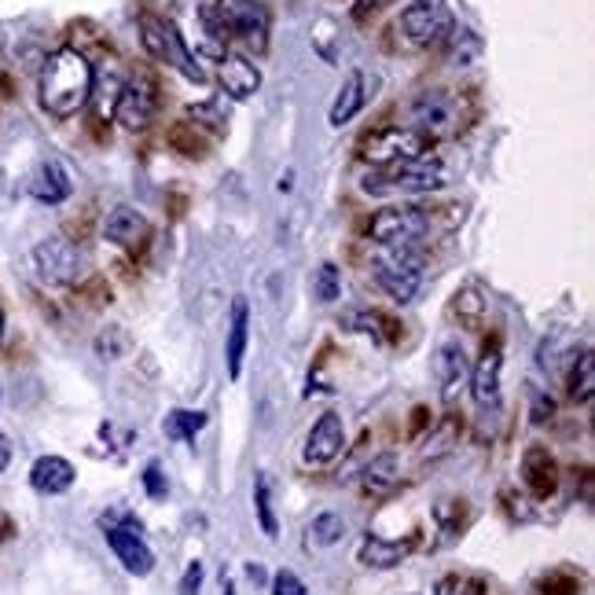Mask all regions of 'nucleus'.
<instances>
[{
  "label": "nucleus",
  "mask_w": 595,
  "mask_h": 595,
  "mask_svg": "<svg viewBox=\"0 0 595 595\" xmlns=\"http://www.w3.org/2000/svg\"><path fill=\"white\" fill-rule=\"evenodd\" d=\"M34 269L45 284L70 287L78 279V272H82V250L63 236H48L34 247Z\"/></svg>",
  "instance_id": "9b49d317"
},
{
  "label": "nucleus",
  "mask_w": 595,
  "mask_h": 595,
  "mask_svg": "<svg viewBox=\"0 0 595 595\" xmlns=\"http://www.w3.org/2000/svg\"><path fill=\"white\" fill-rule=\"evenodd\" d=\"M206 423H210L206 412L174 408V412L166 416L163 430H166V438H174V441H195V433H199V430H206Z\"/></svg>",
  "instance_id": "a878e982"
},
{
  "label": "nucleus",
  "mask_w": 595,
  "mask_h": 595,
  "mask_svg": "<svg viewBox=\"0 0 595 595\" xmlns=\"http://www.w3.org/2000/svg\"><path fill=\"white\" fill-rule=\"evenodd\" d=\"M306 592H309L306 581L290 570H279L276 578H272V595H306Z\"/></svg>",
  "instance_id": "c9c22d12"
},
{
  "label": "nucleus",
  "mask_w": 595,
  "mask_h": 595,
  "mask_svg": "<svg viewBox=\"0 0 595 595\" xmlns=\"http://www.w3.org/2000/svg\"><path fill=\"white\" fill-rule=\"evenodd\" d=\"M254 511H258L261 533H265L269 540H276V537H279V522H276V511H272L269 474H258V478H254Z\"/></svg>",
  "instance_id": "cd10ccee"
},
{
  "label": "nucleus",
  "mask_w": 595,
  "mask_h": 595,
  "mask_svg": "<svg viewBox=\"0 0 595 595\" xmlns=\"http://www.w3.org/2000/svg\"><path fill=\"white\" fill-rule=\"evenodd\" d=\"M365 74L360 70H353V74L346 78V85L338 88V96H335V104H331V115H328V122L342 129V126H349L353 118L360 115V107H365Z\"/></svg>",
  "instance_id": "5701e85b"
},
{
  "label": "nucleus",
  "mask_w": 595,
  "mask_h": 595,
  "mask_svg": "<svg viewBox=\"0 0 595 595\" xmlns=\"http://www.w3.org/2000/svg\"><path fill=\"white\" fill-rule=\"evenodd\" d=\"M522 481L533 492V500H548L555 486H559V467H555V456L544 445L526 449V456H522Z\"/></svg>",
  "instance_id": "f3484780"
},
{
  "label": "nucleus",
  "mask_w": 595,
  "mask_h": 595,
  "mask_svg": "<svg viewBox=\"0 0 595 595\" xmlns=\"http://www.w3.org/2000/svg\"><path fill=\"white\" fill-rule=\"evenodd\" d=\"M217 82L231 99H250L261 88V70L239 52H221L217 56Z\"/></svg>",
  "instance_id": "4468645a"
},
{
  "label": "nucleus",
  "mask_w": 595,
  "mask_h": 595,
  "mask_svg": "<svg viewBox=\"0 0 595 595\" xmlns=\"http://www.w3.org/2000/svg\"><path fill=\"white\" fill-rule=\"evenodd\" d=\"M144 489H147L151 500H166L169 497V481H166L163 463H158V460H151L144 467Z\"/></svg>",
  "instance_id": "72a5a7b5"
},
{
  "label": "nucleus",
  "mask_w": 595,
  "mask_h": 595,
  "mask_svg": "<svg viewBox=\"0 0 595 595\" xmlns=\"http://www.w3.org/2000/svg\"><path fill=\"white\" fill-rule=\"evenodd\" d=\"M393 467H397V463H393V456H379V460L365 471V474H368V486H371V489H386V486H393V481H397V474H393Z\"/></svg>",
  "instance_id": "f704fd0d"
},
{
  "label": "nucleus",
  "mask_w": 595,
  "mask_h": 595,
  "mask_svg": "<svg viewBox=\"0 0 595 595\" xmlns=\"http://www.w3.org/2000/svg\"><path fill=\"white\" fill-rule=\"evenodd\" d=\"M0 63H4V45H0Z\"/></svg>",
  "instance_id": "de8ad7c7"
},
{
  "label": "nucleus",
  "mask_w": 595,
  "mask_h": 595,
  "mask_svg": "<svg viewBox=\"0 0 595 595\" xmlns=\"http://www.w3.org/2000/svg\"><path fill=\"white\" fill-rule=\"evenodd\" d=\"M312 290H317V298L324 301V306H331V301L342 298V276H338V265H331V261H324V265L317 269V279H312Z\"/></svg>",
  "instance_id": "2f4dec72"
},
{
  "label": "nucleus",
  "mask_w": 595,
  "mask_h": 595,
  "mask_svg": "<svg viewBox=\"0 0 595 595\" xmlns=\"http://www.w3.org/2000/svg\"><path fill=\"white\" fill-rule=\"evenodd\" d=\"M8 463H12V441H8V433H0V474L8 471Z\"/></svg>",
  "instance_id": "79ce46f5"
},
{
  "label": "nucleus",
  "mask_w": 595,
  "mask_h": 595,
  "mask_svg": "<svg viewBox=\"0 0 595 595\" xmlns=\"http://www.w3.org/2000/svg\"><path fill=\"white\" fill-rule=\"evenodd\" d=\"M247 342H250V306L243 298L231 301V324H228V376L239 379L243 376V357H247Z\"/></svg>",
  "instance_id": "4be33fe9"
},
{
  "label": "nucleus",
  "mask_w": 595,
  "mask_h": 595,
  "mask_svg": "<svg viewBox=\"0 0 595 595\" xmlns=\"http://www.w3.org/2000/svg\"><path fill=\"white\" fill-rule=\"evenodd\" d=\"M346 540V519L335 511H324L312 519V526L306 529V548H335Z\"/></svg>",
  "instance_id": "b1692460"
},
{
  "label": "nucleus",
  "mask_w": 595,
  "mask_h": 595,
  "mask_svg": "<svg viewBox=\"0 0 595 595\" xmlns=\"http://www.w3.org/2000/svg\"><path fill=\"white\" fill-rule=\"evenodd\" d=\"M140 41H144V48H147V56H151V59L177 67L180 74L188 78V82H195V85H203V82H206L203 67H199V63H195V56L188 52L185 37H180L169 23H163V19H155V15H144V19H140Z\"/></svg>",
  "instance_id": "39448f33"
},
{
  "label": "nucleus",
  "mask_w": 595,
  "mask_h": 595,
  "mask_svg": "<svg viewBox=\"0 0 595 595\" xmlns=\"http://www.w3.org/2000/svg\"><path fill=\"white\" fill-rule=\"evenodd\" d=\"M147 217L136 206H115L104 221V239L115 247H136L140 239H147Z\"/></svg>",
  "instance_id": "aec40b11"
},
{
  "label": "nucleus",
  "mask_w": 595,
  "mask_h": 595,
  "mask_svg": "<svg viewBox=\"0 0 595 595\" xmlns=\"http://www.w3.org/2000/svg\"><path fill=\"white\" fill-rule=\"evenodd\" d=\"M12 537V519H8V511H0V544Z\"/></svg>",
  "instance_id": "37998d69"
},
{
  "label": "nucleus",
  "mask_w": 595,
  "mask_h": 595,
  "mask_svg": "<svg viewBox=\"0 0 595 595\" xmlns=\"http://www.w3.org/2000/svg\"><path fill=\"white\" fill-rule=\"evenodd\" d=\"M445 41H449V56H452V63H456V67H471L481 52V41L471 34V29H452Z\"/></svg>",
  "instance_id": "7c9ffc66"
},
{
  "label": "nucleus",
  "mask_w": 595,
  "mask_h": 595,
  "mask_svg": "<svg viewBox=\"0 0 595 595\" xmlns=\"http://www.w3.org/2000/svg\"><path fill=\"white\" fill-rule=\"evenodd\" d=\"M169 147L180 151L185 158H203L206 155V140L199 136V129L195 122H177L174 129H169Z\"/></svg>",
  "instance_id": "c756f323"
},
{
  "label": "nucleus",
  "mask_w": 595,
  "mask_h": 595,
  "mask_svg": "<svg viewBox=\"0 0 595 595\" xmlns=\"http://www.w3.org/2000/svg\"><path fill=\"white\" fill-rule=\"evenodd\" d=\"M463 592V581L456 578V573H449V578H441L438 584H433L430 595H460Z\"/></svg>",
  "instance_id": "ea45409f"
},
{
  "label": "nucleus",
  "mask_w": 595,
  "mask_h": 595,
  "mask_svg": "<svg viewBox=\"0 0 595 595\" xmlns=\"http://www.w3.org/2000/svg\"><path fill=\"white\" fill-rule=\"evenodd\" d=\"M70 191H74V180H70V169L59 163V158H45V163L29 174V195H34L37 203L59 206L70 199Z\"/></svg>",
  "instance_id": "2eb2a0df"
},
{
  "label": "nucleus",
  "mask_w": 595,
  "mask_h": 595,
  "mask_svg": "<svg viewBox=\"0 0 595 595\" xmlns=\"http://www.w3.org/2000/svg\"><path fill=\"white\" fill-rule=\"evenodd\" d=\"M433 376H438V382H441V397H445V401L456 397V390L471 376L467 349H463L460 342H452V338L441 342L438 353H433Z\"/></svg>",
  "instance_id": "dca6fc26"
},
{
  "label": "nucleus",
  "mask_w": 595,
  "mask_h": 595,
  "mask_svg": "<svg viewBox=\"0 0 595 595\" xmlns=\"http://www.w3.org/2000/svg\"><path fill=\"white\" fill-rule=\"evenodd\" d=\"M449 185V166L441 158H405V163L382 166V174L365 180L368 195H423Z\"/></svg>",
  "instance_id": "f03ea898"
},
{
  "label": "nucleus",
  "mask_w": 595,
  "mask_h": 595,
  "mask_svg": "<svg viewBox=\"0 0 595 595\" xmlns=\"http://www.w3.org/2000/svg\"><path fill=\"white\" fill-rule=\"evenodd\" d=\"M551 416H555V401L548 397V393L533 390V412H529V419L533 423H544V419H551Z\"/></svg>",
  "instance_id": "4c0bfd02"
},
{
  "label": "nucleus",
  "mask_w": 595,
  "mask_h": 595,
  "mask_svg": "<svg viewBox=\"0 0 595 595\" xmlns=\"http://www.w3.org/2000/svg\"><path fill=\"white\" fill-rule=\"evenodd\" d=\"M104 537L110 544V551L118 555V562L126 567V573H133V578H147L151 570H155V551L147 548L144 540V526H140V519L133 514H115V519H104Z\"/></svg>",
  "instance_id": "6e6552de"
},
{
  "label": "nucleus",
  "mask_w": 595,
  "mask_h": 595,
  "mask_svg": "<svg viewBox=\"0 0 595 595\" xmlns=\"http://www.w3.org/2000/svg\"><path fill=\"white\" fill-rule=\"evenodd\" d=\"M199 588H203V562H191V567L185 570V578H180V595H199Z\"/></svg>",
  "instance_id": "e433bc0d"
},
{
  "label": "nucleus",
  "mask_w": 595,
  "mask_h": 595,
  "mask_svg": "<svg viewBox=\"0 0 595 595\" xmlns=\"http://www.w3.org/2000/svg\"><path fill=\"white\" fill-rule=\"evenodd\" d=\"M376 284L386 290L393 301H412L423 287V258L416 254V247H401V250H386L379 247L376 254Z\"/></svg>",
  "instance_id": "20e7f679"
},
{
  "label": "nucleus",
  "mask_w": 595,
  "mask_h": 595,
  "mask_svg": "<svg viewBox=\"0 0 595 595\" xmlns=\"http://www.w3.org/2000/svg\"><path fill=\"white\" fill-rule=\"evenodd\" d=\"M93 349L99 360H122V357H129V349H133V335H129L122 324H110L96 335Z\"/></svg>",
  "instance_id": "bb28decb"
},
{
  "label": "nucleus",
  "mask_w": 595,
  "mask_h": 595,
  "mask_svg": "<svg viewBox=\"0 0 595 595\" xmlns=\"http://www.w3.org/2000/svg\"><path fill=\"white\" fill-rule=\"evenodd\" d=\"M188 118H210V129H217V133H225V118L217 115L214 104H199V107H188Z\"/></svg>",
  "instance_id": "58836bf2"
},
{
  "label": "nucleus",
  "mask_w": 595,
  "mask_h": 595,
  "mask_svg": "<svg viewBox=\"0 0 595 595\" xmlns=\"http://www.w3.org/2000/svg\"><path fill=\"white\" fill-rule=\"evenodd\" d=\"M0 338H4V309H0Z\"/></svg>",
  "instance_id": "49530a36"
},
{
  "label": "nucleus",
  "mask_w": 595,
  "mask_h": 595,
  "mask_svg": "<svg viewBox=\"0 0 595 595\" xmlns=\"http://www.w3.org/2000/svg\"><path fill=\"white\" fill-rule=\"evenodd\" d=\"M155 107H158L155 82L144 74H136V78H129L122 85V93H118L115 118H118V126L129 129V133H144L151 126V118H155Z\"/></svg>",
  "instance_id": "f8f14e48"
},
{
  "label": "nucleus",
  "mask_w": 595,
  "mask_h": 595,
  "mask_svg": "<svg viewBox=\"0 0 595 595\" xmlns=\"http://www.w3.org/2000/svg\"><path fill=\"white\" fill-rule=\"evenodd\" d=\"M221 595H236V584H231L228 578H221Z\"/></svg>",
  "instance_id": "a18cd8bd"
},
{
  "label": "nucleus",
  "mask_w": 595,
  "mask_h": 595,
  "mask_svg": "<svg viewBox=\"0 0 595 595\" xmlns=\"http://www.w3.org/2000/svg\"><path fill=\"white\" fill-rule=\"evenodd\" d=\"M401 29H405L412 45L430 48L441 45L456 29V15H452L449 0H412L401 12Z\"/></svg>",
  "instance_id": "9d476101"
},
{
  "label": "nucleus",
  "mask_w": 595,
  "mask_h": 595,
  "mask_svg": "<svg viewBox=\"0 0 595 595\" xmlns=\"http://www.w3.org/2000/svg\"><path fill=\"white\" fill-rule=\"evenodd\" d=\"M430 151V140L416 133V129H401L386 126L376 129L360 140V158L371 166H390V163H405V158H423Z\"/></svg>",
  "instance_id": "1a4fd4ad"
},
{
  "label": "nucleus",
  "mask_w": 595,
  "mask_h": 595,
  "mask_svg": "<svg viewBox=\"0 0 595 595\" xmlns=\"http://www.w3.org/2000/svg\"><path fill=\"white\" fill-rule=\"evenodd\" d=\"M412 548H416V540H386V537H365L357 551V562L368 570H393L401 567V562L408 559Z\"/></svg>",
  "instance_id": "412c9836"
},
{
  "label": "nucleus",
  "mask_w": 595,
  "mask_h": 595,
  "mask_svg": "<svg viewBox=\"0 0 595 595\" xmlns=\"http://www.w3.org/2000/svg\"><path fill=\"white\" fill-rule=\"evenodd\" d=\"M342 449H346V423H342L338 412H324L317 423H312L309 438H306V463H331L342 456Z\"/></svg>",
  "instance_id": "ddd939ff"
},
{
  "label": "nucleus",
  "mask_w": 595,
  "mask_h": 595,
  "mask_svg": "<svg viewBox=\"0 0 595 595\" xmlns=\"http://www.w3.org/2000/svg\"><path fill=\"white\" fill-rule=\"evenodd\" d=\"M430 231V214L423 206H386L368 221V236L376 247L401 250V247H419V239Z\"/></svg>",
  "instance_id": "423d86ee"
},
{
  "label": "nucleus",
  "mask_w": 595,
  "mask_h": 595,
  "mask_svg": "<svg viewBox=\"0 0 595 595\" xmlns=\"http://www.w3.org/2000/svg\"><path fill=\"white\" fill-rule=\"evenodd\" d=\"M412 122H416V133H423L427 140H441V136H452L463 122V104L456 93L449 88H427L412 99L408 107Z\"/></svg>",
  "instance_id": "0eeeda50"
},
{
  "label": "nucleus",
  "mask_w": 595,
  "mask_h": 595,
  "mask_svg": "<svg viewBox=\"0 0 595 595\" xmlns=\"http://www.w3.org/2000/svg\"><path fill=\"white\" fill-rule=\"evenodd\" d=\"M581 592V578L570 570H551L548 578L540 581V595H578Z\"/></svg>",
  "instance_id": "473e14b6"
},
{
  "label": "nucleus",
  "mask_w": 595,
  "mask_h": 595,
  "mask_svg": "<svg viewBox=\"0 0 595 595\" xmlns=\"http://www.w3.org/2000/svg\"><path fill=\"white\" fill-rule=\"evenodd\" d=\"M247 573H250V581H265V573H261V567H254V562L247 567Z\"/></svg>",
  "instance_id": "c03bdc74"
},
{
  "label": "nucleus",
  "mask_w": 595,
  "mask_h": 595,
  "mask_svg": "<svg viewBox=\"0 0 595 595\" xmlns=\"http://www.w3.org/2000/svg\"><path fill=\"white\" fill-rule=\"evenodd\" d=\"M206 15L221 37H231L254 52L269 48V8L261 0H217L214 8H206Z\"/></svg>",
  "instance_id": "7ed1b4c3"
},
{
  "label": "nucleus",
  "mask_w": 595,
  "mask_h": 595,
  "mask_svg": "<svg viewBox=\"0 0 595 595\" xmlns=\"http://www.w3.org/2000/svg\"><path fill=\"white\" fill-rule=\"evenodd\" d=\"M500 368H503V357H500V346H492L481 353V360L474 365L471 371V397L478 408H497L500 405Z\"/></svg>",
  "instance_id": "a211bd4d"
},
{
  "label": "nucleus",
  "mask_w": 595,
  "mask_h": 595,
  "mask_svg": "<svg viewBox=\"0 0 595 595\" xmlns=\"http://www.w3.org/2000/svg\"><path fill=\"white\" fill-rule=\"evenodd\" d=\"M570 397L578 401V405L588 408L592 397H595V357L592 349H581V357L573 360L570 368Z\"/></svg>",
  "instance_id": "393cba45"
},
{
  "label": "nucleus",
  "mask_w": 595,
  "mask_h": 595,
  "mask_svg": "<svg viewBox=\"0 0 595 595\" xmlns=\"http://www.w3.org/2000/svg\"><path fill=\"white\" fill-rule=\"evenodd\" d=\"M382 324H390L382 312H368V309H349L346 317H342V328L346 331H357V335H368L371 342H390L386 335H382Z\"/></svg>",
  "instance_id": "c85d7f7f"
},
{
  "label": "nucleus",
  "mask_w": 595,
  "mask_h": 595,
  "mask_svg": "<svg viewBox=\"0 0 595 595\" xmlns=\"http://www.w3.org/2000/svg\"><path fill=\"white\" fill-rule=\"evenodd\" d=\"M93 63L78 48H56L41 67V107L52 118H74L93 96Z\"/></svg>",
  "instance_id": "f257e3e1"
},
{
  "label": "nucleus",
  "mask_w": 595,
  "mask_h": 595,
  "mask_svg": "<svg viewBox=\"0 0 595 595\" xmlns=\"http://www.w3.org/2000/svg\"><path fill=\"white\" fill-rule=\"evenodd\" d=\"M74 478H78L74 463L63 456H41L29 467V486H34V492H41V497H59V492L74 486Z\"/></svg>",
  "instance_id": "6ab92c4d"
},
{
  "label": "nucleus",
  "mask_w": 595,
  "mask_h": 595,
  "mask_svg": "<svg viewBox=\"0 0 595 595\" xmlns=\"http://www.w3.org/2000/svg\"><path fill=\"white\" fill-rule=\"evenodd\" d=\"M379 4H382V0H357V8H353V19H357V23H365V19L376 12Z\"/></svg>",
  "instance_id": "a19ab883"
}]
</instances>
